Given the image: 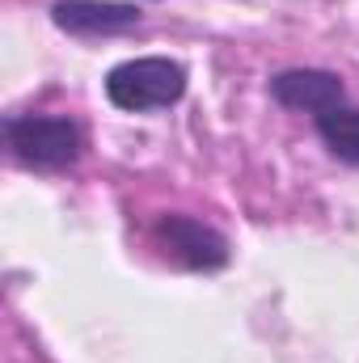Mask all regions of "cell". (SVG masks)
<instances>
[{"mask_svg": "<svg viewBox=\"0 0 359 363\" xmlns=\"http://www.w3.org/2000/svg\"><path fill=\"white\" fill-rule=\"evenodd\" d=\"M317 135L330 148V157H338L343 165H359V110L355 106H334V110L317 114Z\"/></svg>", "mask_w": 359, "mask_h": 363, "instance_id": "obj_6", "label": "cell"}, {"mask_svg": "<svg viewBox=\"0 0 359 363\" xmlns=\"http://www.w3.org/2000/svg\"><path fill=\"white\" fill-rule=\"evenodd\" d=\"M270 97L287 110H304L317 118L334 106H347V85L338 72H326V68H287L270 77Z\"/></svg>", "mask_w": 359, "mask_h": 363, "instance_id": "obj_5", "label": "cell"}, {"mask_svg": "<svg viewBox=\"0 0 359 363\" xmlns=\"http://www.w3.org/2000/svg\"><path fill=\"white\" fill-rule=\"evenodd\" d=\"M186 64L170 55H140V60H123L106 72V97L114 110L127 114H153V110H170L186 97Z\"/></svg>", "mask_w": 359, "mask_h": 363, "instance_id": "obj_1", "label": "cell"}, {"mask_svg": "<svg viewBox=\"0 0 359 363\" xmlns=\"http://www.w3.org/2000/svg\"><path fill=\"white\" fill-rule=\"evenodd\" d=\"M51 21L72 38H114L144 21V9L131 0H55Z\"/></svg>", "mask_w": 359, "mask_h": 363, "instance_id": "obj_4", "label": "cell"}, {"mask_svg": "<svg viewBox=\"0 0 359 363\" xmlns=\"http://www.w3.org/2000/svg\"><path fill=\"white\" fill-rule=\"evenodd\" d=\"M4 140L13 161L38 174L72 169L85 152V131L68 114H13L4 123Z\"/></svg>", "mask_w": 359, "mask_h": 363, "instance_id": "obj_2", "label": "cell"}, {"mask_svg": "<svg viewBox=\"0 0 359 363\" xmlns=\"http://www.w3.org/2000/svg\"><path fill=\"white\" fill-rule=\"evenodd\" d=\"M153 241L165 258H174L186 271H224L228 267V237L186 211H165L153 224Z\"/></svg>", "mask_w": 359, "mask_h": 363, "instance_id": "obj_3", "label": "cell"}]
</instances>
